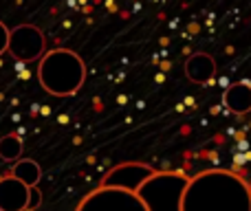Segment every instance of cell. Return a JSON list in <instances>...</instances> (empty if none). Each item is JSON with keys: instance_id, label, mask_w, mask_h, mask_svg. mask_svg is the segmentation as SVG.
Returning a JSON list of instances; mask_svg holds the SVG:
<instances>
[{"instance_id": "obj_1", "label": "cell", "mask_w": 251, "mask_h": 211, "mask_svg": "<svg viewBox=\"0 0 251 211\" xmlns=\"http://www.w3.org/2000/svg\"><path fill=\"white\" fill-rule=\"evenodd\" d=\"M183 211H251V185L229 169H205L190 176Z\"/></svg>"}, {"instance_id": "obj_2", "label": "cell", "mask_w": 251, "mask_h": 211, "mask_svg": "<svg viewBox=\"0 0 251 211\" xmlns=\"http://www.w3.org/2000/svg\"><path fill=\"white\" fill-rule=\"evenodd\" d=\"M40 86L55 97H71L79 93L86 79V66L77 53L69 48H53L40 60L38 66Z\"/></svg>"}, {"instance_id": "obj_3", "label": "cell", "mask_w": 251, "mask_h": 211, "mask_svg": "<svg viewBox=\"0 0 251 211\" xmlns=\"http://www.w3.org/2000/svg\"><path fill=\"white\" fill-rule=\"evenodd\" d=\"M190 176L181 172H154V176L139 189L148 211H183V196Z\"/></svg>"}, {"instance_id": "obj_4", "label": "cell", "mask_w": 251, "mask_h": 211, "mask_svg": "<svg viewBox=\"0 0 251 211\" xmlns=\"http://www.w3.org/2000/svg\"><path fill=\"white\" fill-rule=\"evenodd\" d=\"M75 211H148L139 194L113 187H97L82 198Z\"/></svg>"}, {"instance_id": "obj_5", "label": "cell", "mask_w": 251, "mask_h": 211, "mask_svg": "<svg viewBox=\"0 0 251 211\" xmlns=\"http://www.w3.org/2000/svg\"><path fill=\"white\" fill-rule=\"evenodd\" d=\"M9 53L18 62H38L47 55V40L44 33L33 24H20L11 31Z\"/></svg>"}, {"instance_id": "obj_6", "label": "cell", "mask_w": 251, "mask_h": 211, "mask_svg": "<svg viewBox=\"0 0 251 211\" xmlns=\"http://www.w3.org/2000/svg\"><path fill=\"white\" fill-rule=\"evenodd\" d=\"M154 176V169L146 163H122L115 165L104 178L100 187H113V189H124L139 194L143 185Z\"/></svg>"}, {"instance_id": "obj_7", "label": "cell", "mask_w": 251, "mask_h": 211, "mask_svg": "<svg viewBox=\"0 0 251 211\" xmlns=\"http://www.w3.org/2000/svg\"><path fill=\"white\" fill-rule=\"evenodd\" d=\"M31 187L9 176L0 178V211H26L29 209Z\"/></svg>"}, {"instance_id": "obj_8", "label": "cell", "mask_w": 251, "mask_h": 211, "mask_svg": "<svg viewBox=\"0 0 251 211\" xmlns=\"http://www.w3.org/2000/svg\"><path fill=\"white\" fill-rule=\"evenodd\" d=\"M185 75L194 84H209L216 77V62L207 53H194L185 62Z\"/></svg>"}, {"instance_id": "obj_9", "label": "cell", "mask_w": 251, "mask_h": 211, "mask_svg": "<svg viewBox=\"0 0 251 211\" xmlns=\"http://www.w3.org/2000/svg\"><path fill=\"white\" fill-rule=\"evenodd\" d=\"M223 104L234 115H247L251 112V84L249 82H236L225 88Z\"/></svg>"}, {"instance_id": "obj_10", "label": "cell", "mask_w": 251, "mask_h": 211, "mask_svg": "<svg viewBox=\"0 0 251 211\" xmlns=\"http://www.w3.org/2000/svg\"><path fill=\"white\" fill-rule=\"evenodd\" d=\"M11 176L18 178L20 183H25L26 187H38L40 178H42V169H40V165L35 163V161L22 159V161H18V163L13 165Z\"/></svg>"}, {"instance_id": "obj_11", "label": "cell", "mask_w": 251, "mask_h": 211, "mask_svg": "<svg viewBox=\"0 0 251 211\" xmlns=\"http://www.w3.org/2000/svg\"><path fill=\"white\" fill-rule=\"evenodd\" d=\"M22 150H25V145H22L20 137H16V134H7V137L0 139V159L7 161V163L16 165L18 161H22Z\"/></svg>"}, {"instance_id": "obj_12", "label": "cell", "mask_w": 251, "mask_h": 211, "mask_svg": "<svg viewBox=\"0 0 251 211\" xmlns=\"http://www.w3.org/2000/svg\"><path fill=\"white\" fill-rule=\"evenodd\" d=\"M9 40H11V31L0 22V55H2V53H9Z\"/></svg>"}, {"instance_id": "obj_13", "label": "cell", "mask_w": 251, "mask_h": 211, "mask_svg": "<svg viewBox=\"0 0 251 211\" xmlns=\"http://www.w3.org/2000/svg\"><path fill=\"white\" fill-rule=\"evenodd\" d=\"M42 205V194H40L38 187H31V196H29V209L26 211H35Z\"/></svg>"}, {"instance_id": "obj_14", "label": "cell", "mask_w": 251, "mask_h": 211, "mask_svg": "<svg viewBox=\"0 0 251 211\" xmlns=\"http://www.w3.org/2000/svg\"><path fill=\"white\" fill-rule=\"evenodd\" d=\"M249 185H251V183H249Z\"/></svg>"}]
</instances>
